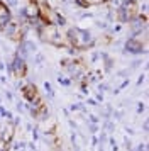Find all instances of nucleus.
Instances as JSON below:
<instances>
[{"label": "nucleus", "instance_id": "nucleus-1", "mask_svg": "<svg viewBox=\"0 0 149 151\" xmlns=\"http://www.w3.org/2000/svg\"><path fill=\"white\" fill-rule=\"evenodd\" d=\"M64 37H66L69 48H74L76 51H87V49L95 48V44H97L95 36H92V32L88 29L81 27H69Z\"/></svg>", "mask_w": 149, "mask_h": 151}, {"label": "nucleus", "instance_id": "nucleus-2", "mask_svg": "<svg viewBox=\"0 0 149 151\" xmlns=\"http://www.w3.org/2000/svg\"><path fill=\"white\" fill-rule=\"evenodd\" d=\"M10 68H12V75H15L17 78H22V76H26L27 63H26V60L20 58L19 55H14L12 61H10Z\"/></svg>", "mask_w": 149, "mask_h": 151}, {"label": "nucleus", "instance_id": "nucleus-3", "mask_svg": "<svg viewBox=\"0 0 149 151\" xmlns=\"http://www.w3.org/2000/svg\"><path fill=\"white\" fill-rule=\"evenodd\" d=\"M129 29H130V34L142 32L144 29H148V17L137 14L135 17H132V19L129 21Z\"/></svg>", "mask_w": 149, "mask_h": 151}, {"label": "nucleus", "instance_id": "nucleus-4", "mask_svg": "<svg viewBox=\"0 0 149 151\" xmlns=\"http://www.w3.org/2000/svg\"><path fill=\"white\" fill-rule=\"evenodd\" d=\"M12 19H14V14H12V10H10V7L7 5L4 0H0V29L4 27V26H7Z\"/></svg>", "mask_w": 149, "mask_h": 151}, {"label": "nucleus", "instance_id": "nucleus-5", "mask_svg": "<svg viewBox=\"0 0 149 151\" xmlns=\"http://www.w3.org/2000/svg\"><path fill=\"white\" fill-rule=\"evenodd\" d=\"M26 14L27 19H32V17H39V7H37V0H29L26 7Z\"/></svg>", "mask_w": 149, "mask_h": 151}, {"label": "nucleus", "instance_id": "nucleus-6", "mask_svg": "<svg viewBox=\"0 0 149 151\" xmlns=\"http://www.w3.org/2000/svg\"><path fill=\"white\" fill-rule=\"evenodd\" d=\"M85 4H87L88 7H92V5H102L100 4V0H83Z\"/></svg>", "mask_w": 149, "mask_h": 151}, {"label": "nucleus", "instance_id": "nucleus-7", "mask_svg": "<svg viewBox=\"0 0 149 151\" xmlns=\"http://www.w3.org/2000/svg\"><path fill=\"white\" fill-rule=\"evenodd\" d=\"M44 88H46V92H47V95L49 97H54V92H53V88H51V85H49V83H44Z\"/></svg>", "mask_w": 149, "mask_h": 151}, {"label": "nucleus", "instance_id": "nucleus-8", "mask_svg": "<svg viewBox=\"0 0 149 151\" xmlns=\"http://www.w3.org/2000/svg\"><path fill=\"white\" fill-rule=\"evenodd\" d=\"M5 4L9 7H17V0H5Z\"/></svg>", "mask_w": 149, "mask_h": 151}, {"label": "nucleus", "instance_id": "nucleus-9", "mask_svg": "<svg viewBox=\"0 0 149 151\" xmlns=\"http://www.w3.org/2000/svg\"><path fill=\"white\" fill-rule=\"evenodd\" d=\"M58 82H59L61 85H69V80H66V78H63V76H58Z\"/></svg>", "mask_w": 149, "mask_h": 151}, {"label": "nucleus", "instance_id": "nucleus-10", "mask_svg": "<svg viewBox=\"0 0 149 151\" xmlns=\"http://www.w3.org/2000/svg\"><path fill=\"white\" fill-rule=\"evenodd\" d=\"M42 60H44V56H42V55L36 56V63H37V65H41V63H42Z\"/></svg>", "mask_w": 149, "mask_h": 151}, {"label": "nucleus", "instance_id": "nucleus-11", "mask_svg": "<svg viewBox=\"0 0 149 151\" xmlns=\"http://www.w3.org/2000/svg\"><path fill=\"white\" fill-rule=\"evenodd\" d=\"M142 110H144V104L141 102V104H139V112H142Z\"/></svg>", "mask_w": 149, "mask_h": 151}, {"label": "nucleus", "instance_id": "nucleus-12", "mask_svg": "<svg viewBox=\"0 0 149 151\" xmlns=\"http://www.w3.org/2000/svg\"><path fill=\"white\" fill-rule=\"evenodd\" d=\"M112 0H100V4H110Z\"/></svg>", "mask_w": 149, "mask_h": 151}, {"label": "nucleus", "instance_id": "nucleus-13", "mask_svg": "<svg viewBox=\"0 0 149 151\" xmlns=\"http://www.w3.org/2000/svg\"><path fill=\"white\" fill-rule=\"evenodd\" d=\"M0 70H5V65H4V61H0Z\"/></svg>", "mask_w": 149, "mask_h": 151}, {"label": "nucleus", "instance_id": "nucleus-14", "mask_svg": "<svg viewBox=\"0 0 149 151\" xmlns=\"http://www.w3.org/2000/svg\"><path fill=\"white\" fill-rule=\"evenodd\" d=\"M0 83H5V78H4L2 75H0Z\"/></svg>", "mask_w": 149, "mask_h": 151}]
</instances>
